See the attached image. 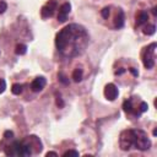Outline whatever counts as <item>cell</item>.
<instances>
[{"label": "cell", "mask_w": 157, "mask_h": 157, "mask_svg": "<svg viewBox=\"0 0 157 157\" xmlns=\"http://www.w3.org/2000/svg\"><path fill=\"white\" fill-rule=\"evenodd\" d=\"M114 26L117 28H121L124 26V12H123V10H118V15L115 17Z\"/></svg>", "instance_id": "9"}, {"label": "cell", "mask_w": 157, "mask_h": 157, "mask_svg": "<svg viewBox=\"0 0 157 157\" xmlns=\"http://www.w3.org/2000/svg\"><path fill=\"white\" fill-rule=\"evenodd\" d=\"M129 71H130L134 76H137V75H139V72H137V71H136V69H134V67H130V69H129Z\"/></svg>", "instance_id": "23"}, {"label": "cell", "mask_w": 157, "mask_h": 157, "mask_svg": "<svg viewBox=\"0 0 157 157\" xmlns=\"http://www.w3.org/2000/svg\"><path fill=\"white\" fill-rule=\"evenodd\" d=\"M124 71H125V70H124V69H120V70H119V71H117V72H115V74H117V75H120V74H123V72H124Z\"/></svg>", "instance_id": "26"}, {"label": "cell", "mask_w": 157, "mask_h": 157, "mask_svg": "<svg viewBox=\"0 0 157 157\" xmlns=\"http://www.w3.org/2000/svg\"><path fill=\"white\" fill-rule=\"evenodd\" d=\"M123 108H124V110H125L126 113H131V112H132L131 101H130V99H129V101H125V102L123 103Z\"/></svg>", "instance_id": "15"}, {"label": "cell", "mask_w": 157, "mask_h": 157, "mask_svg": "<svg viewBox=\"0 0 157 157\" xmlns=\"http://www.w3.org/2000/svg\"><path fill=\"white\" fill-rule=\"evenodd\" d=\"M120 148L124 151H128L130 148H137L141 151L148 150L151 146V141L147 137V134L142 130L136 129H129L120 134Z\"/></svg>", "instance_id": "2"}, {"label": "cell", "mask_w": 157, "mask_h": 157, "mask_svg": "<svg viewBox=\"0 0 157 157\" xmlns=\"http://www.w3.org/2000/svg\"><path fill=\"white\" fill-rule=\"evenodd\" d=\"M4 137H5V139H12V137H13V132L10 131V130H6V131L4 132Z\"/></svg>", "instance_id": "22"}, {"label": "cell", "mask_w": 157, "mask_h": 157, "mask_svg": "<svg viewBox=\"0 0 157 157\" xmlns=\"http://www.w3.org/2000/svg\"><path fill=\"white\" fill-rule=\"evenodd\" d=\"M56 104H58L60 108H61V107H64V102L61 101V98H58V99H56Z\"/></svg>", "instance_id": "24"}, {"label": "cell", "mask_w": 157, "mask_h": 157, "mask_svg": "<svg viewBox=\"0 0 157 157\" xmlns=\"http://www.w3.org/2000/svg\"><path fill=\"white\" fill-rule=\"evenodd\" d=\"M6 156H18V157H28L31 156V146L23 141H13L5 150Z\"/></svg>", "instance_id": "3"}, {"label": "cell", "mask_w": 157, "mask_h": 157, "mask_svg": "<svg viewBox=\"0 0 157 157\" xmlns=\"http://www.w3.org/2000/svg\"><path fill=\"white\" fill-rule=\"evenodd\" d=\"M72 78H74L75 82L81 81V78H82V70L81 69H75L74 72H72Z\"/></svg>", "instance_id": "11"}, {"label": "cell", "mask_w": 157, "mask_h": 157, "mask_svg": "<svg viewBox=\"0 0 157 157\" xmlns=\"http://www.w3.org/2000/svg\"><path fill=\"white\" fill-rule=\"evenodd\" d=\"M47 156H58V153L56 152H48Z\"/></svg>", "instance_id": "25"}, {"label": "cell", "mask_w": 157, "mask_h": 157, "mask_svg": "<svg viewBox=\"0 0 157 157\" xmlns=\"http://www.w3.org/2000/svg\"><path fill=\"white\" fill-rule=\"evenodd\" d=\"M6 9H7L6 2H5V1H0V13H4Z\"/></svg>", "instance_id": "21"}, {"label": "cell", "mask_w": 157, "mask_h": 157, "mask_svg": "<svg viewBox=\"0 0 157 157\" xmlns=\"http://www.w3.org/2000/svg\"><path fill=\"white\" fill-rule=\"evenodd\" d=\"M45 83H47L45 78H44L43 76H39V77H37V78H34V80L32 81L31 88H32L33 92H39V91H42V90L44 88Z\"/></svg>", "instance_id": "8"}, {"label": "cell", "mask_w": 157, "mask_h": 157, "mask_svg": "<svg viewBox=\"0 0 157 157\" xmlns=\"http://www.w3.org/2000/svg\"><path fill=\"white\" fill-rule=\"evenodd\" d=\"M155 48L156 43H152L147 48H145V52L142 54V63L146 69H152L155 65Z\"/></svg>", "instance_id": "4"}, {"label": "cell", "mask_w": 157, "mask_h": 157, "mask_svg": "<svg viewBox=\"0 0 157 157\" xmlns=\"http://www.w3.org/2000/svg\"><path fill=\"white\" fill-rule=\"evenodd\" d=\"M152 12H153V15H155V16L157 15V11H156V7H153V9H152Z\"/></svg>", "instance_id": "27"}, {"label": "cell", "mask_w": 157, "mask_h": 157, "mask_svg": "<svg viewBox=\"0 0 157 157\" xmlns=\"http://www.w3.org/2000/svg\"><path fill=\"white\" fill-rule=\"evenodd\" d=\"M6 88V81L4 78H0V93H2Z\"/></svg>", "instance_id": "19"}, {"label": "cell", "mask_w": 157, "mask_h": 157, "mask_svg": "<svg viewBox=\"0 0 157 157\" xmlns=\"http://www.w3.org/2000/svg\"><path fill=\"white\" fill-rule=\"evenodd\" d=\"M56 9V1L55 0H49L47 2V5H44L40 10V13H42V17L47 18V17H50L53 13H54V10Z\"/></svg>", "instance_id": "5"}, {"label": "cell", "mask_w": 157, "mask_h": 157, "mask_svg": "<svg viewBox=\"0 0 157 157\" xmlns=\"http://www.w3.org/2000/svg\"><path fill=\"white\" fill-rule=\"evenodd\" d=\"M109 13H110V11H109V7H104V9L101 11V15H102V17H103V18H108Z\"/></svg>", "instance_id": "16"}, {"label": "cell", "mask_w": 157, "mask_h": 157, "mask_svg": "<svg viewBox=\"0 0 157 157\" xmlns=\"http://www.w3.org/2000/svg\"><path fill=\"white\" fill-rule=\"evenodd\" d=\"M147 20H148V13H147L146 11H141V12L137 15L136 23H137V26H141V25H144L145 22H147Z\"/></svg>", "instance_id": "10"}, {"label": "cell", "mask_w": 157, "mask_h": 157, "mask_svg": "<svg viewBox=\"0 0 157 157\" xmlns=\"http://www.w3.org/2000/svg\"><path fill=\"white\" fill-rule=\"evenodd\" d=\"M118 93H119L118 88H117V86L114 83H108L105 86V88H104V96L109 101H114L118 97Z\"/></svg>", "instance_id": "6"}, {"label": "cell", "mask_w": 157, "mask_h": 157, "mask_svg": "<svg viewBox=\"0 0 157 157\" xmlns=\"http://www.w3.org/2000/svg\"><path fill=\"white\" fill-rule=\"evenodd\" d=\"M71 10V5L69 2H65L60 6L59 9V13H58V21L60 22H65L66 21V17H67V13L70 12Z\"/></svg>", "instance_id": "7"}, {"label": "cell", "mask_w": 157, "mask_h": 157, "mask_svg": "<svg viewBox=\"0 0 157 157\" xmlns=\"http://www.w3.org/2000/svg\"><path fill=\"white\" fill-rule=\"evenodd\" d=\"M156 135H157V130L155 129V130H153V136H156Z\"/></svg>", "instance_id": "28"}, {"label": "cell", "mask_w": 157, "mask_h": 157, "mask_svg": "<svg viewBox=\"0 0 157 157\" xmlns=\"http://www.w3.org/2000/svg\"><path fill=\"white\" fill-rule=\"evenodd\" d=\"M11 92H12L13 94H20V93L22 92V85H20V83H15V85H12V87H11Z\"/></svg>", "instance_id": "13"}, {"label": "cell", "mask_w": 157, "mask_h": 157, "mask_svg": "<svg viewBox=\"0 0 157 157\" xmlns=\"http://www.w3.org/2000/svg\"><path fill=\"white\" fill-rule=\"evenodd\" d=\"M59 80H60V82H63L64 85H67V83H69V80H67L66 76H64L63 74H59Z\"/></svg>", "instance_id": "20"}, {"label": "cell", "mask_w": 157, "mask_h": 157, "mask_svg": "<svg viewBox=\"0 0 157 157\" xmlns=\"http://www.w3.org/2000/svg\"><path fill=\"white\" fill-rule=\"evenodd\" d=\"M155 31H156V27H155V25H148V26H146V27H145V29H144V33H145V34H148V36H151V34H153V33H155Z\"/></svg>", "instance_id": "14"}, {"label": "cell", "mask_w": 157, "mask_h": 157, "mask_svg": "<svg viewBox=\"0 0 157 157\" xmlns=\"http://www.w3.org/2000/svg\"><path fill=\"white\" fill-rule=\"evenodd\" d=\"M147 109H148L147 103H146V102H141V103H140V113H144V112H146Z\"/></svg>", "instance_id": "18"}, {"label": "cell", "mask_w": 157, "mask_h": 157, "mask_svg": "<svg viewBox=\"0 0 157 157\" xmlns=\"http://www.w3.org/2000/svg\"><path fill=\"white\" fill-rule=\"evenodd\" d=\"M63 156H64V157H66V156H78V152L75 151V150H69V151H66Z\"/></svg>", "instance_id": "17"}, {"label": "cell", "mask_w": 157, "mask_h": 157, "mask_svg": "<svg viewBox=\"0 0 157 157\" xmlns=\"http://www.w3.org/2000/svg\"><path fill=\"white\" fill-rule=\"evenodd\" d=\"M90 42L86 28L77 23H71L64 27L55 37V45L60 54L66 58L81 55Z\"/></svg>", "instance_id": "1"}, {"label": "cell", "mask_w": 157, "mask_h": 157, "mask_svg": "<svg viewBox=\"0 0 157 157\" xmlns=\"http://www.w3.org/2000/svg\"><path fill=\"white\" fill-rule=\"evenodd\" d=\"M26 52H27V47H26L25 44H18V45L16 47V54L23 55V54H26Z\"/></svg>", "instance_id": "12"}]
</instances>
